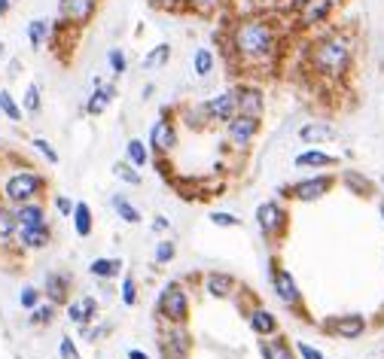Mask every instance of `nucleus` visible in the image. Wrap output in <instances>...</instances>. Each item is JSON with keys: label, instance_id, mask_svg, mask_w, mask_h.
<instances>
[{"label": "nucleus", "instance_id": "obj_45", "mask_svg": "<svg viewBox=\"0 0 384 359\" xmlns=\"http://www.w3.org/2000/svg\"><path fill=\"white\" fill-rule=\"evenodd\" d=\"M210 226H217V228H241V216H235L232 210H210Z\"/></svg>", "mask_w": 384, "mask_h": 359}, {"label": "nucleus", "instance_id": "obj_14", "mask_svg": "<svg viewBox=\"0 0 384 359\" xmlns=\"http://www.w3.org/2000/svg\"><path fill=\"white\" fill-rule=\"evenodd\" d=\"M232 91H235L238 113L256 116V119L265 116V110H269V98H265V89H262L256 79H241V82H235Z\"/></svg>", "mask_w": 384, "mask_h": 359}, {"label": "nucleus", "instance_id": "obj_9", "mask_svg": "<svg viewBox=\"0 0 384 359\" xmlns=\"http://www.w3.org/2000/svg\"><path fill=\"white\" fill-rule=\"evenodd\" d=\"M155 347H159L162 359H189L192 351H196V338L189 332V323H159Z\"/></svg>", "mask_w": 384, "mask_h": 359}, {"label": "nucleus", "instance_id": "obj_53", "mask_svg": "<svg viewBox=\"0 0 384 359\" xmlns=\"http://www.w3.org/2000/svg\"><path fill=\"white\" fill-rule=\"evenodd\" d=\"M153 91H155V86H153V82H146V86L141 89V100H150V98H153Z\"/></svg>", "mask_w": 384, "mask_h": 359}, {"label": "nucleus", "instance_id": "obj_46", "mask_svg": "<svg viewBox=\"0 0 384 359\" xmlns=\"http://www.w3.org/2000/svg\"><path fill=\"white\" fill-rule=\"evenodd\" d=\"M40 301H43V289L40 287H22V292H18V305H22L25 311H34Z\"/></svg>", "mask_w": 384, "mask_h": 359}, {"label": "nucleus", "instance_id": "obj_13", "mask_svg": "<svg viewBox=\"0 0 384 359\" xmlns=\"http://www.w3.org/2000/svg\"><path fill=\"white\" fill-rule=\"evenodd\" d=\"M101 0H58V25L68 31H86L95 22Z\"/></svg>", "mask_w": 384, "mask_h": 359}, {"label": "nucleus", "instance_id": "obj_31", "mask_svg": "<svg viewBox=\"0 0 384 359\" xmlns=\"http://www.w3.org/2000/svg\"><path fill=\"white\" fill-rule=\"evenodd\" d=\"M232 6V0H183V9L198 18H214Z\"/></svg>", "mask_w": 384, "mask_h": 359}, {"label": "nucleus", "instance_id": "obj_54", "mask_svg": "<svg viewBox=\"0 0 384 359\" xmlns=\"http://www.w3.org/2000/svg\"><path fill=\"white\" fill-rule=\"evenodd\" d=\"M9 4H13V0H0V18L9 13Z\"/></svg>", "mask_w": 384, "mask_h": 359}, {"label": "nucleus", "instance_id": "obj_44", "mask_svg": "<svg viewBox=\"0 0 384 359\" xmlns=\"http://www.w3.org/2000/svg\"><path fill=\"white\" fill-rule=\"evenodd\" d=\"M22 110H25V113H31V116H37L43 110V91H40L37 82H27V89L22 95Z\"/></svg>", "mask_w": 384, "mask_h": 359}, {"label": "nucleus", "instance_id": "obj_7", "mask_svg": "<svg viewBox=\"0 0 384 359\" xmlns=\"http://www.w3.org/2000/svg\"><path fill=\"white\" fill-rule=\"evenodd\" d=\"M335 186H338V174L314 171V174H308V177H302L296 183H287V186L281 189V198L296 201V204H314V201H324Z\"/></svg>", "mask_w": 384, "mask_h": 359}, {"label": "nucleus", "instance_id": "obj_24", "mask_svg": "<svg viewBox=\"0 0 384 359\" xmlns=\"http://www.w3.org/2000/svg\"><path fill=\"white\" fill-rule=\"evenodd\" d=\"M256 351H260L262 359H299L296 356V347L283 332L278 335H269V338H260L256 341Z\"/></svg>", "mask_w": 384, "mask_h": 359}, {"label": "nucleus", "instance_id": "obj_32", "mask_svg": "<svg viewBox=\"0 0 384 359\" xmlns=\"http://www.w3.org/2000/svg\"><path fill=\"white\" fill-rule=\"evenodd\" d=\"M125 162H132L137 171H143L146 164L153 162V152H150V146L143 143V137H128V143H125Z\"/></svg>", "mask_w": 384, "mask_h": 359}, {"label": "nucleus", "instance_id": "obj_5", "mask_svg": "<svg viewBox=\"0 0 384 359\" xmlns=\"http://www.w3.org/2000/svg\"><path fill=\"white\" fill-rule=\"evenodd\" d=\"M253 219H256V228L260 235L265 237V244L278 247L283 237L290 235V210L281 198H265L256 204L253 210Z\"/></svg>", "mask_w": 384, "mask_h": 359}, {"label": "nucleus", "instance_id": "obj_51", "mask_svg": "<svg viewBox=\"0 0 384 359\" xmlns=\"http://www.w3.org/2000/svg\"><path fill=\"white\" fill-rule=\"evenodd\" d=\"M150 228H153V232H155V235H168V232H171V219L159 214V216H153V223H150Z\"/></svg>", "mask_w": 384, "mask_h": 359}, {"label": "nucleus", "instance_id": "obj_21", "mask_svg": "<svg viewBox=\"0 0 384 359\" xmlns=\"http://www.w3.org/2000/svg\"><path fill=\"white\" fill-rule=\"evenodd\" d=\"M293 168L296 171H329V168H338V155L320 150V146H305L302 152L293 155Z\"/></svg>", "mask_w": 384, "mask_h": 359}, {"label": "nucleus", "instance_id": "obj_1", "mask_svg": "<svg viewBox=\"0 0 384 359\" xmlns=\"http://www.w3.org/2000/svg\"><path fill=\"white\" fill-rule=\"evenodd\" d=\"M287 31L278 18L269 13H244L235 15L223 31V52L226 61L241 77H271L278 73L283 61V46H287ZM293 34V31H290Z\"/></svg>", "mask_w": 384, "mask_h": 359}, {"label": "nucleus", "instance_id": "obj_29", "mask_svg": "<svg viewBox=\"0 0 384 359\" xmlns=\"http://www.w3.org/2000/svg\"><path fill=\"white\" fill-rule=\"evenodd\" d=\"M110 207H113V214L122 219L125 226H141L143 223V214H141V207L134 204L128 195H122V192H116V195H110Z\"/></svg>", "mask_w": 384, "mask_h": 359}, {"label": "nucleus", "instance_id": "obj_3", "mask_svg": "<svg viewBox=\"0 0 384 359\" xmlns=\"http://www.w3.org/2000/svg\"><path fill=\"white\" fill-rule=\"evenodd\" d=\"M345 0H293L290 9V31L302 37L317 34L333 22V15L342 9Z\"/></svg>", "mask_w": 384, "mask_h": 359}, {"label": "nucleus", "instance_id": "obj_17", "mask_svg": "<svg viewBox=\"0 0 384 359\" xmlns=\"http://www.w3.org/2000/svg\"><path fill=\"white\" fill-rule=\"evenodd\" d=\"M64 317H68L70 326H89L95 323V320H101V299L91 296V292H82V296L70 299L68 305H64Z\"/></svg>", "mask_w": 384, "mask_h": 359}, {"label": "nucleus", "instance_id": "obj_38", "mask_svg": "<svg viewBox=\"0 0 384 359\" xmlns=\"http://www.w3.org/2000/svg\"><path fill=\"white\" fill-rule=\"evenodd\" d=\"M113 177L119 180V183H125V186H143V171H137L132 162H125V159H119V162H113Z\"/></svg>", "mask_w": 384, "mask_h": 359}, {"label": "nucleus", "instance_id": "obj_19", "mask_svg": "<svg viewBox=\"0 0 384 359\" xmlns=\"http://www.w3.org/2000/svg\"><path fill=\"white\" fill-rule=\"evenodd\" d=\"M244 320H247V329H250L256 338H269V335L281 332V323H278V317H274V311L265 308L262 301H253V305L244 311Z\"/></svg>", "mask_w": 384, "mask_h": 359}, {"label": "nucleus", "instance_id": "obj_30", "mask_svg": "<svg viewBox=\"0 0 384 359\" xmlns=\"http://www.w3.org/2000/svg\"><path fill=\"white\" fill-rule=\"evenodd\" d=\"M70 226H73V232H77V237H82V241L95 235V214H91V207L86 204V201H77V204H73Z\"/></svg>", "mask_w": 384, "mask_h": 359}, {"label": "nucleus", "instance_id": "obj_4", "mask_svg": "<svg viewBox=\"0 0 384 359\" xmlns=\"http://www.w3.org/2000/svg\"><path fill=\"white\" fill-rule=\"evenodd\" d=\"M155 320L159 323H189L192 320V292L183 280L162 283L155 296Z\"/></svg>", "mask_w": 384, "mask_h": 359}, {"label": "nucleus", "instance_id": "obj_36", "mask_svg": "<svg viewBox=\"0 0 384 359\" xmlns=\"http://www.w3.org/2000/svg\"><path fill=\"white\" fill-rule=\"evenodd\" d=\"M119 301H122L125 308H137V301H141V283L132 271H125L122 278H119Z\"/></svg>", "mask_w": 384, "mask_h": 359}, {"label": "nucleus", "instance_id": "obj_34", "mask_svg": "<svg viewBox=\"0 0 384 359\" xmlns=\"http://www.w3.org/2000/svg\"><path fill=\"white\" fill-rule=\"evenodd\" d=\"M168 61H171V43H155L150 52L141 58V70H162V67H168Z\"/></svg>", "mask_w": 384, "mask_h": 359}, {"label": "nucleus", "instance_id": "obj_35", "mask_svg": "<svg viewBox=\"0 0 384 359\" xmlns=\"http://www.w3.org/2000/svg\"><path fill=\"white\" fill-rule=\"evenodd\" d=\"M177 259V241L174 237H159V241L153 244V265L155 268H168V265Z\"/></svg>", "mask_w": 384, "mask_h": 359}, {"label": "nucleus", "instance_id": "obj_27", "mask_svg": "<svg viewBox=\"0 0 384 359\" xmlns=\"http://www.w3.org/2000/svg\"><path fill=\"white\" fill-rule=\"evenodd\" d=\"M189 70L196 79H210L217 70V52L210 46H196L189 55Z\"/></svg>", "mask_w": 384, "mask_h": 359}, {"label": "nucleus", "instance_id": "obj_15", "mask_svg": "<svg viewBox=\"0 0 384 359\" xmlns=\"http://www.w3.org/2000/svg\"><path fill=\"white\" fill-rule=\"evenodd\" d=\"M198 287L207 299H214V301H232L238 292H241V283H238L235 274L219 271V268H210V271L201 274Z\"/></svg>", "mask_w": 384, "mask_h": 359}, {"label": "nucleus", "instance_id": "obj_6", "mask_svg": "<svg viewBox=\"0 0 384 359\" xmlns=\"http://www.w3.org/2000/svg\"><path fill=\"white\" fill-rule=\"evenodd\" d=\"M269 287L274 292V299H278L293 317H302V320L308 317L305 314V296H302L299 280L293 278V271L283 268L278 259H269Z\"/></svg>", "mask_w": 384, "mask_h": 359}, {"label": "nucleus", "instance_id": "obj_48", "mask_svg": "<svg viewBox=\"0 0 384 359\" xmlns=\"http://www.w3.org/2000/svg\"><path fill=\"white\" fill-rule=\"evenodd\" d=\"M58 356L61 359H82L79 356V347H77V341H73L70 335H61L58 338Z\"/></svg>", "mask_w": 384, "mask_h": 359}, {"label": "nucleus", "instance_id": "obj_16", "mask_svg": "<svg viewBox=\"0 0 384 359\" xmlns=\"http://www.w3.org/2000/svg\"><path fill=\"white\" fill-rule=\"evenodd\" d=\"M201 110L207 116V125H226L229 119L238 113V104H235V91L232 89H223V91H214L210 98L201 100Z\"/></svg>", "mask_w": 384, "mask_h": 359}, {"label": "nucleus", "instance_id": "obj_12", "mask_svg": "<svg viewBox=\"0 0 384 359\" xmlns=\"http://www.w3.org/2000/svg\"><path fill=\"white\" fill-rule=\"evenodd\" d=\"M320 329L326 335H333L335 341H360L369 332V317L360 314V311H351V314H338V317L324 320Z\"/></svg>", "mask_w": 384, "mask_h": 359}, {"label": "nucleus", "instance_id": "obj_18", "mask_svg": "<svg viewBox=\"0 0 384 359\" xmlns=\"http://www.w3.org/2000/svg\"><path fill=\"white\" fill-rule=\"evenodd\" d=\"M43 296L46 301H52V305H58L64 308L70 301V289H73V274L70 271H64V268H52V271H46V278H43Z\"/></svg>", "mask_w": 384, "mask_h": 359}, {"label": "nucleus", "instance_id": "obj_41", "mask_svg": "<svg viewBox=\"0 0 384 359\" xmlns=\"http://www.w3.org/2000/svg\"><path fill=\"white\" fill-rule=\"evenodd\" d=\"M18 235V219L13 204H0V241H13Z\"/></svg>", "mask_w": 384, "mask_h": 359}, {"label": "nucleus", "instance_id": "obj_56", "mask_svg": "<svg viewBox=\"0 0 384 359\" xmlns=\"http://www.w3.org/2000/svg\"><path fill=\"white\" fill-rule=\"evenodd\" d=\"M378 186H381V192H384V177H381V180H378Z\"/></svg>", "mask_w": 384, "mask_h": 359}, {"label": "nucleus", "instance_id": "obj_42", "mask_svg": "<svg viewBox=\"0 0 384 359\" xmlns=\"http://www.w3.org/2000/svg\"><path fill=\"white\" fill-rule=\"evenodd\" d=\"M27 323L31 326H52L55 323V314H58V305H52V301H40L34 311H27Z\"/></svg>", "mask_w": 384, "mask_h": 359}, {"label": "nucleus", "instance_id": "obj_40", "mask_svg": "<svg viewBox=\"0 0 384 359\" xmlns=\"http://www.w3.org/2000/svg\"><path fill=\"white\" fill-rule=\"evenodd\" d=\"M107 67H110V77L113 79L128 73V52L122 49V46H110L107 49Z\"/></svg>", "mask_w": 384, "mask_h": 359}, {"label": "nucleus", "instance_id": "obj_25", "mask_svg": "<svg viewBox=\"0 0 384 359\" xmlns=\"http://www.w3.org/2000/svg\"><path fill=\"white\" fill-rule=\"evenodd\" d=\"M15 219H18V228H43V226H52V223H49V210H46L43 201L15 204Z\"/></svg>", "mask_w": 384, "mask_h": 359}, {"label": "nucleus", "instance_id": "obj_39", "mask_svg": "<svg viewBox=\"0 0 384 359\" xmlns=\"http://www.w3.org/2000/svg\"><path fill=\"white\" fill-rule=\"evenodd\" d=\"M77 332H79L82 341H89L91 347H95V344L104 341L110 332H113V323H107V320H95V323H89V326H79Z\"/></svg>", "mask_w": 384, "mask_h": 359}, {"label": "nucleus", "instance_id": "obj_26", "mask_svg": "<svg viewBox=\"0 0 384 359\" xmlns=\"http://www.w3.org/2000/svg\"><path fill=\"white\" fill-rule=\"evenodd\" d=\"M89 274L101 283H110V280H119L125 274V262L116 259V256H95L89 262Z\"/></svg>", "mask_w": 384, "mask_h": 359}, {"label": "nucleus", "instance_id": "obj_52", "mask_svg": "<svg viewBox=\"0 0 384 359\" xmlns=\"http://www.w3.org/2000/svg\"><path fill=\"white\" fill-rule=\"evenodd\" d=\"M125 356H128V359H150V353L141 351V347H132V351H128Z\"/></svg>", "mask_w": 384, "mask_h": 359}, {"label": "nucleus", "instance_id": "obj_57", "mask_svg": "<svg viewBox=\"0 0 384 359\" xmlns=\"http://www.w3.org/2000/svg\"><path fill=\"white\" fill-rule=\"evenodd\" d=\"M0 55H4V43H0Z\"/></svg>", "mask_w": 384, "mask_h": 359}, {"label": "nucleus", "instance_id": "obj_2", "mask_svg": "<svg viewBox=\"0 0 384 359\" xmlns=\"http://www.w3.org/2000/svg\"><path fill=\"white\" fill-rule=\"evenodd\" d=\"M305 73L314 82L338 89L347 77L354 73L357 64V37L347 27L326 25L324 31L305 37V49H302Z\"/></svg>", "mask_w": 384, "mask_h": 359}, {"label": "nucleus", "instance_id": "obj_23", "mask_svg": "<svg viewBox=\"0 0 384 359\" xmlns=\"http://www.w3.org/2000/svg\"><path fill=\"white\" fill-rule=\"evenodd\" d=\"M338 186H342L345 192H351L354 198H372L375 195V180L366 177V174L357 171V168L338 171Z\"/></svg>", "mask_w": 384, "mask_h": 359}, {"label": "nucleus", "instance_id": "obj_22", "mask_svg": "<svg viewBox=\"0 0 384 359\" xmlns=\"http://www.w3.org/2000/svg\"><path fill=\"white\" fill-rule=\"evenodd\" d=\"M116 82H101V86H91L86 95V104H82V113L86 116H104L110 104L116 100Z\"/></svg>", "mask_w": 384, "mask_h": 359}, {"label": "nucleus", "instance_id": "obj_37", "mask_svg": "<svg viewBox=\"0 0 384 359\" xmlns=\"http://www.w3.org/2000/svg\"><path fill=\"white\" fill-rule=\"evenodd\" d=\"M180 122L186 125L189 131H205V128H210L205 110H201V100H198V104H186L180 110Z\"/></svg>", "mask_w": 384, "mask_h": 359}, {"label": "nucleus", "instance_id": "obj_33", "mask_svg": "<svg viewBox=\"0 0 384 359\" xmlns=\"http://www.w3.org/2000/svg\"><path fill=\"white\" fill-rule=\"evenodd\" d=\"M52 31H55V22H49V18H34V22H27L25 34L34 49H43V46L52 40Z\"/></svg>", "mask_w": 384, "mask_h": 359}, {"label": "nucleus", "instance_id": "obj_10", "mask_svg": "<svg viewBox=\"0 0 384 359\" xmlns=\"http://www.w3.org/2000/svg\"><path fill=\"white\" fill-rule=\"evenodd\" d=\"M146 146H150L153 159H168V155L180 146L177 119L171 116V110H162V116H159V119H153L150 134H146Z\"/></svg>", "mask_w": 384, "mask_h": 359}, {"label": "nucleus", "instance_id": "obj_20", "mask_svg": "<svg viewBox=\"0 0 384 359\" xmlns=\"http://www.w3.org/2000/svg\"><path fill=\"white\" fill-rule=\"evenodd\" d=\"M296 137L302 146H324V143L338 141V128L329 119H308V122L299 125Z\"/></svg>", "mask_w": 384, "mask_h": 359}, {"label": "nucleus", "instance_id": "obj_50", "mask_svg": "<svg viewBox=\"0 0 384 359\" xmlns=\"http://www.w3.org/2000/svg\"><path fill=\"white\" fill-rule=\"evenodd\" d=\"M52 204H55V210H58V216L70 219V214H73V204H77V201H70L68 195H55V198H52Z\"/></svg>", "mask_w": 384, "mask_h": 359}, {"label": "nucleus", "instance_id": "obj_55", "mask_svg": "<svg viewBox=\"0 0 384 359\" xmlns=\"http://www.w3.org/2000/svg\"><path fill=\"white\" fill-rule=\"evenodd\" d=\"M378 216H381V223H384V195L378 198Z\"/></svg>", "mask_w": 384, "mask_h": 359}, {"label": "nucleus", "instance_id": "obj_28", "mask_svg": "<svg viewBox=\"0 0 384 359\" xmlns=\"http://www.w3.org/2000/svg\"><path fill=\"white\" fill-rule=\"evenodd\" d=\"M18 247L22 250H31V253H40L52 244V226H43V228H18Z\"/></svg>", "mask_w": 384, "mask_h": 359}, {"label": "nucleus", "instance_id": "obj_11", "mask_svg": "<svg viewBox=\"0 0 384 359\" xmlns=\"http://www.w3.org/2000/svg\"><path fill=\"white\" fill-rule=\"evenodd\" d=\"M223 134H226V146H232V150L244 152V150H250V146L256 143V137L262 134V119L235 113V116L223 125Z\"/></svg>", "mask_w": 384, "mask_h": 359}, {"label": "nucleus", "instance_id": "obj_8", "mask_svg": "<svg viewBox=\"0 0 384 359\" xmlns=\"http://www.w3.org/2000/svg\"><path fill=\"white\" fill-rule=\"evenodd\" d=\"M49 189V180L34 168H18L4 183V201L6 204H27V201H40L43 192Z\"/></svg>", "mask_w": 384, "mask_h": 359}, {"label": "nucleus", "instance_id": "obj_43", "mask_svg": "<svg viewBox=\"0 0 384 359\" xmlns=\"http://www.w3.org/2000/svg\"><path fill=\"white\" fill-rule=\"evenodd\" d=\"M0 116H6L9 122H22V116H25V110H22V104L9 95L6 89H0Z\"/></svg>", "mask_w": 384, "mask_h": 359}, {"label": "nucleus", "instance_id": "obj_49", "mask_svg": "<svg viewBox=\"0 0 384 359\" xmlns=\"http://www.w3.org/2000/svg\"><path fill=\"white\" fill-rule=\"evenodd\" d=\"M293 347H296V356L299 359H326V353L320 351V347L308 344V341H293Z\"/></svg>", "mask_w": 384, "mask_h": 359}, {"label": "nucleus", "instance_id": "obj_47", "mask_svg": "<svg viewBox=\"0 0 384 359\" xmlns=\"http://www.w3.org/2000/svg\"><path fill=\"white\" fill-rule=\"evenodd\" d=\"M31 146H34V150L40 152V155H43V159L49 162V164H58V162H61V155L55 152V146H52L49 141H46V137H34V143H31Z\"/></svg>", "mask_w": 384, "mask_h": 359}]
</instances>
